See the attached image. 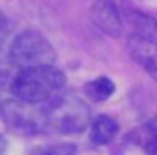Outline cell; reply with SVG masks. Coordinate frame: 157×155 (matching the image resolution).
Returning a JSON list of instances; mask_svg holds the SVG:
<instances>
[{"label": "cell", "instance_id": "ba28073f", "mask_svg": "<svg viewBox=\"0 0 157 155\" xmlns=\"http://www.w3.org/2000/svg\"><path fill=\"white\" fill-rule=\"evenodd\" d=\"M127 22L129 26L133 28V34L139 36V38H145V40H157V20L153 16L145 14V12H139V10H127Z\"/></svg>", "mask_w": 157, "mask_h": 155}, {"label": "cell", "instance_id": "277c9868", "mask_svg": "<svg viewBox=\"0 0 157 155\" xmlns=\"http://www.w3.org/2000/svg\"><path fill=\"white\" fill-rule=\"evenodd\" d=\"M0 112L8 127L20 133H36L48 127V119L42 105H30L26 101L12 97L0 105Z\"/></svg>", "mask_w": 157, "mask_h": 155}, {"label": "cell", "instance_id": "8fae6325", "mask_svg": "<svg viewBox=\"0 0 157 155\" xmlns=\"http://www.w3.org/2000/svg\"><path fill=\"white\" fill-rule=\"evenodd\" d=\"M8 28H10V24H8V18L0 12V40L4 38V36L8 34Z\"/></svg>", "mask_w": 157, "mask_h": 155}, {"label": "cell", "instance_id": "5b68a950", "mask_svg": "<svg viewBox=\"0 0 157 155\" xmlns=\"http://www.w3.org/2000/svg\"><path fill=\"white\" fill-rule=\"evenodd\" d=\"M90 14H92V22L104 34L111 38H117L123 34V18L113 0H94Z\"/></svg>", "mask_w": 157, "mask_h": 155}, {"label": "cell", "instance_id": "8992f818", "mask_svg": "<svg viewBox=\"0 0 157 155\" xmlns=\"http://www.w3.org/2000/svg\"><path fill=\"white\" fill-rule=\"evenodd\" d=\"M127 48H129V56L133 58V62L157 81V42L131 36L127 40Z\"/></svg>", "mask_w": 157, "mask_h": 155}, {"label": "cell", "instance_id": "6da1fadb", "mask_svg": "<svg viewBox=\"0 0 157 155\" xmlns=\"http://www.w3.org/2000/svg\"><path fill=\"white\" fill-rule=\"evenodd\" d=\"M66 76L56 66L20 70L12 80V96L30 105H46L64 93Z\"/></svg>", "mask_w": 157, "mask_h": 155}, {"label": "cell", "instance_id": "9c48e42d", "mask_svg": "<svg viewBox=\"0 0 157 155\" xmlns=\"http://www.w3.org/2000/svg\"><path fill=\"white\" fill-rule=\"evenodd\" d=\"M113 92H115V84L105 76L96 78V80L88 81V85H86V93L96 101H105L109 96H113Z\"/></svg>", "mask_w": 157, "mask_h": 155}, {"label": "cell", "instance_id": "52a82bcc", "mask_svg": "<svg viewBox=\"0 0 157 155\" xmlns=\"http://www.w3.org/2000/svg\"><path fill=\"white\" fill-rule=\"evenodd\" d=\"M117 131H119L117 121L111 115H105L104 113V115H98L92 121V125H90V139L96 145H105L113 139Z\"/></svg>", "mask_w": 157, "mask_h": 155}, {"label": "cell", "instance_id": "30bf717a", "mask_svg": "<svg viewBox=\"0 0 157 155\" xmlns=\"http://www.w3.org/2000/svg\"><path fill=\"white\" fill-rule=\"evenodd\" d=\"M139 141L145 147L147 153L157 155V117L147 121L141 129H139Z\"/></svg>", "mask_w": 157, "mask_h": 155}, {"label": "cell", "instance_id": "7a4b0ae2", "mask_svg": "<svg viewBox=\"0 0 157 155\" xmlns=\"http://www.w3.org/2000/svg\"><path fill=\"white\" fill-rule=\"evenodd\" d=\"M8 60L12 66L20 70H30V68H42L54 66L56 62V50L48 38L38 30H22L8 48Z\"/></svg>", "mask_w": 157, "mask_h": 155}, {"label": "cell", "instance_id": "3957f363", "mask_svg": "<svg viewBox=\"0 0 157 155\" xmlns=\"http://www.w3.org/2000/svg\"><path fill=\"white\" fill-rule=\"evenodd\" d=\"M48 119V127H54L64 133H78L88 125L90 109L84 101L76 100L72 96H58L50 104L42 105Z\"/></svg>", "mask_w": 157, "mask_h": 155}]
</instances>
